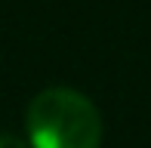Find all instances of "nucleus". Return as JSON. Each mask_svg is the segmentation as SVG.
<instances>
[{
	"instance_id": "obj_1",
	"label": "nucleus",
	"mask_w": 151,
	"mask_h": 148,
	"mask_svg": "<svg viewBox=\"0 0 151 148\" xmlns=\"http://www.w3.org/2000/svg\"><path fill=\"white\" fill-rule=\"evenodd\" d=\"M28 139L34 148H99L102 114L71 86H46L28 105Z\"/></svg>"
},
{
	"instance_id": "obj_2",
	"label": "nucleus",
	"mask_w": 151,
	"mask_h": 148,
	"mask_svg": "<svg viewBox=\"0 0 151 148\" xmlns=\"http://www.w3.org/2000/svg\"><path fill=\"white\" fill-rule=\"evenodd\" d=\"M0 148H25V142L12 133H0Z\"/></svg>"
}]
</instances>
